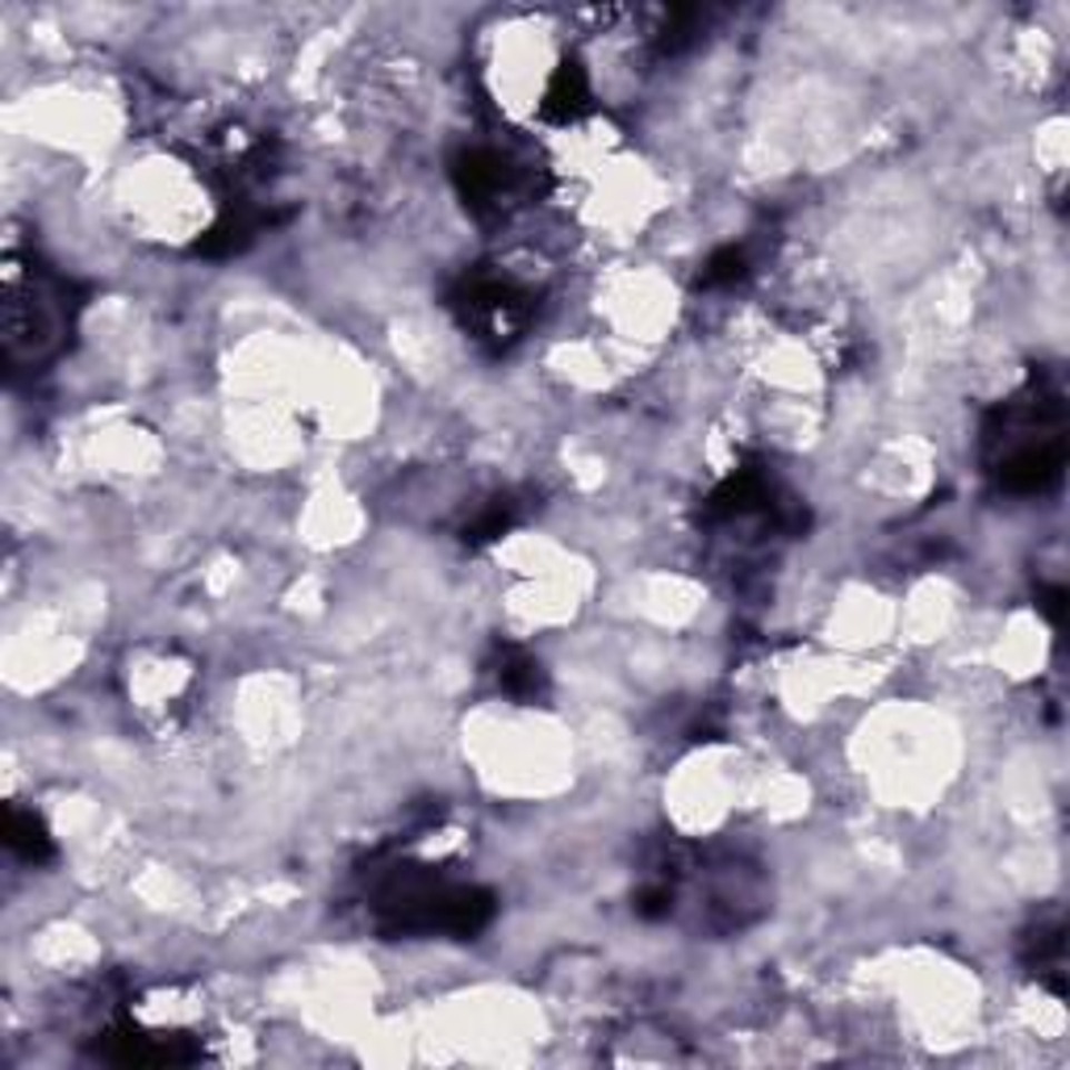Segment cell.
Returning a JSON list of instances; mask_svg holds the SVG:
<instances>
[{
	"mask_svg": "<svg viewBox=\"0 0 1070 1070\" xmlns=\"http://www.w3.org/2000/svg\"><path fill=\"white\" fill-rule=\"evenodd\" d=\"M4 841L18 849L26 862H42V858H51V841H47V832H42V824H38L34 815H26V812L9 815V836H4Z\"/></svg>",
	"mask_w": 1070,
	"mask_h": 1070,
	"instance_id": "obj_1",
	"label": "cell"
}]
</instances>
